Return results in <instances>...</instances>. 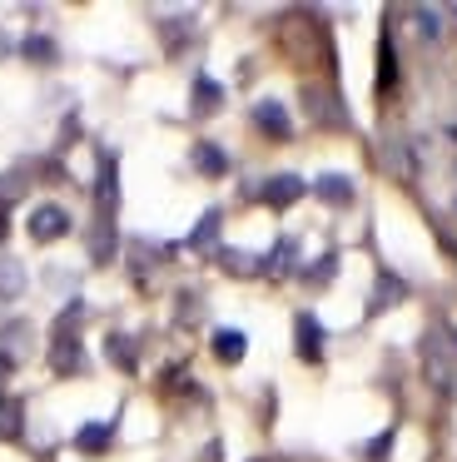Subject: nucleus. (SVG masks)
I'll return each mask as SVG.
<instances>
[{
    "instance_id": "nucleus-1",
    "label": "nucleus",
    "mask_w": 457,
    "mask_h": 462,
    "mask_svg": "<svg viewBox=\"0 0 457 462\" xmlns=\"http://www.w3.org/2000/svg\"><path fill=\"white\" fill-rule=\"evenodd\" d=\"M423 373L433 388H452L457 383V358H452V343H443L437 333L423 338Z\"/></svg>"
},
{
    "instance_id": "nucleus-2",
    "label": "nucleus",
    "mask_w": 457,
    "mask_h": 462,
    "mask_svg": "<svg viewBox=\"0 0 457 462\" xmlns=\"http://www.w3.org/2000/svg\"><path fill=\"white\" fill-rule=\"evenodd\" d=\"M70 234V214L60 209V204H35L30 209V239L35 244H55Z\"/></svg>"
},
{
    "instance_id": "nucleus-3",
    "label": "nucleus",
    "mask_w": 457,
    "mask_h": 462,
    "mask_svg": "<svg viewBox=\"0 0 457 462\" xmlns=\"http://www.w3.org/2000/svg\"><path fill=\"white\" fill-rule=\"evenodd\" d=\"M30 338H35V328H30L25 319L5 323V328H0V363H5V368L25 363V358H30Z\"/></svg>"
},
{
    "instance_id": "nucleus-4",
    "label": "nucleus",
    "mask_w": 457,
    "mask_h": 462,
    "mask_svg": "<svg viewBox=\"0 0 457 462\" xmlns=\"http://www.w3.org/2000/svg\"><path fill=\"white\" fill-rule=\"evenodd\" d=\"M308 194V184L298 180V174H274V180L258 189V199L268 204V209H288V204H298Z\"/></svg>"
},
{
    "instance_id": "nucleus-5",
    "label": "nucleus",
    "mask_w": 457,
    "mask_h": 462,
    "mask_svg": "<svg viewBox=\"0 0 457 462\" xmlns=\"http://www.w3.org/2000/svg\"><path fill=\"white\" fill-rule=\"evenodd\" d=\"M50 368H55V373H79V368H85V348H79L75 333L50 343Z\"/></svg>"
},
{
    "instance_id": "nucleus-6",
    "label": "nucleus",
    "mask_w": 457,
    "mask_h": 462,
    "mask_svg": "<svg viewBox=\"0 0 457 462\" xmlns=\"http://www.w3.org/2000/svg\"><path fill=\"white\" fill-rule=\"evenodd\" d=\"M254 125H258L264 134H274V140H284V134L294 130V125H288V115H284V105H278V100H258V105H254Z\"/></svg>"
},
{
    "instance_id": "nucleus-7",
    "label": "nucleus",
    "mask_w": 457,
    "mask_h": 462,
    "mask_svg": "<svg viewBox=\"0 0 457 462\" xmlns=\"http://www.w3.org/2000/svg\"><path fill=\"white\" fill-rule=\"evenodd\" d=\"M313 194L323 204H338V209L353 204V184H348V174H323V180H313Z\"/></svg>"
},
{
    "instance_id": "nucleus-8",
    "label": "nucleus",
    "mask_w": 457,
    "mask_h": 462,
    "mask_svg": "<svg viewBox=\"0 0 457 462\" xmlns=\"http://www.w3.org/2000/svg\"><path fill=\"white\" fill-rule=\"evenodd\" d=\"M244 353H248V338H244L238 328H219V333H214V358H219V363H238Z\"/></svg>"
},
{
    "instance_id": "nucleus-9",
    "label": "nucleus",
    "mask_w": 457,
    "mask_h": 462,
    "mask_svg": "<svg viewBox=\"0 0 457 462\" xmlns=\"http://www.w3.org/2000/svg\"><path fill=\"white\" fill-rule=\"evenodd\" d=\"M194 170H199V174H209V180H219V174L228 170L224 150H219V144H209V140H199V144H194Z\"/></svg>"
},
{
    "instance_id": "nucleus-10",
    "label": "nucleus",
    "mask_w": 457,
    "mask_h": 462,
    "mask_svg": "<svg viewBox=\"0 0 457 462\" xmlns=\"http://www.w3.org/2000/svg\"><path fill=\"white\" fill-rule=\"evenodd\" d=\"M298 353H303L308 363H318V353H323V328H318L308 313H298Z\"/></svg>"
},
{
    "instance_id": "nucleus-11",
    "label": "nucleus",
    "mask_w": 457,
    "mask_h": 462,
    "mask_svg": "<svg viewBox=\"0 0 457 462\" xmlns=\"http://www.w3.org/2000/svg\"><path fill=\"white\" fill-rule=\"evenodd\" d=\"M25 293V269L15 259H0V299H20Z\"/></svg>"
},
{
    "instance_id": "nucleus-12",
    "label": "nucleus",
    "mask_w": 457,
    "mask_h": 462,
    "mask_svg": "<svg viewBox=\"0 0 457 462\" xmlns=\"http://www.w3.org/2000/svg\"><path fill=\"white\" fill-rule=\"evenodd\" d=\"M403 283L393 279V273H378V293H373V313H383V309H393L397 299H403Z\"/></svg>"
},
{
    "instance_id": "nucleus-13",
    "label": "nucleus",
    "mask_w": 457,
    "mask_h": 462,
    "mask_svg": "<svg viewBox=\"0 0 457 462\" xmlns=\"http://www.w3.org/2000/svg\"><path fill=\"white\" fill-rule=\"evenodd\" d=\"M105 353H109V363H115V368H135V348H129V338H119V333H109L105 338Z\"/></svg>"
},
{
    "instance_id": "nucleus-14",
    "label": "nucleus",
    "mask_w": 457,
    "mask_h": 462,
    "mask_svg": "<svg viewBox=\"0 0 457 462\" xmlns=\"http://www.w3.org/2000/svg\"><path fill=\"white\" fill-rule=\"evenodd\" d=\"M105 442H109V422H89V428L75 432V448H85V452H99Z\"/></svg>"
},
{
    "instance_id": "nucleus-15",
    "label": "nucleus",
    "mask_w": 457,
    "mask_h": 462,
    "mask_svg": "<svg viewBox=\"0 0 457 462\" xmlns=\"http://www.w3.org/2000/svg\"><path fill=\"white\" fill-rule=\"evenodd\" d=\"M214 239H219V214H204V219H199V229H194V239H189V244H194V249H209Z\"/></svg>"
},
{
    "instance_id": "nucleus-16",
    "label": "nucleus",
    "mask_w": 457,
    "mask_h": 462,
    "mask_svg": "<svg viewBox=\"0 0 457 462\" xmlns=\"http://www.w3.org/2000/svg\"><path fill=\"white\" fill-rule=\"evenodd\" d=\"M0 438H20V408L0 398Z\"/></svg>"
},
{
    "instance_id": "nucleus-17",
    "label": "nucleus",
    "mask_w": 457,
    "mask_h": 462,
    "mask_svg": "<svg viewBox=\"0 0 457 462\" xmlns=\"http://www.w3.org/2000/svg\"><path fill=\"white\" fill-rule=\"evenodd\" d=\"M194 110H219V85L214 80H199L194 85Z\"/></svg>"
},
{
    "instance_id": "nucleus-18",
    "label": "nucleus",
    "mask_w": 457,
    "mask_h": 462,
    "mask_svg": "<svg viewBox=\"0 0 457 462\" xmlns=\"http://www.w3.org/2000/svg\"><path fill=\"white\" fill-rule=\"evenodd\" d=\"M224 263H228V273H254V269H258L254 254H238V249H228V254H224Z\"/></svg>"
},
{
    "instance_id": "nucleus-19",
    "label": "nucleus",
    "mask_w": 457,
    "mask_h": 462,
    "mask_svg": "<svg viewBox=\"0 0 457 462\" xmlns=\"http://www.w3.org/2000/svg\"><path fill=\"white\" fill-rule=\"evenodd\" d=\"M413 21H417V31H423L427 41H433V35L443 31V25H437V11H427V5H417V11H413Z\"/></svg>"
},
{
    "instance_id": "nucleus-20",
    "label": "nucleus",
    "mask_w": 457,
    "mask_h": 462,
    "mask_svg": "<svg viewBox=\"0 0 457 462\" xmlns=\"http://www.w3.org/2000/svg\"><path fill=\"white\" fill-rule=\"evenodd\" d=\"M333 269H338V259L328 254V259H318V269H308V283H328V279H333Z\"/></svg>"
}]
</instances>
